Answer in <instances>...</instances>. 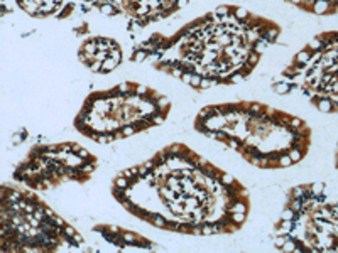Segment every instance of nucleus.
<instances>
[{
    "mask_svg": "<svg viewBox=\"0 0 338 253\" xmlns=\"http://www.w3.org/2000/svg\"><path fill=\"white\" fill-rule=\"evenodd\" d=\"M100 10H102V14H105V15H112L115 12V9L110 5V3H103V5L100 7Z\"/></svg>",
    "mask_w": 338,
    "mask_h": 253,
    "instance_id": "obj_9",
    "label": "nucleus"
},
{
    "mask_svg": "<svg viewBox=\"0 0 338 253\" xmlns=\"http://www.w3.org/2000/svg\"><path fill=\"white\" fill-rule=\"evenodd\" d=\"M220 182H222L223 186H230V184H235V179H233L232 174L222 172V174H220Z\"/></svg>",
    "mask_w": 338,
    "mask_h": 253,
    "instance_id": "obj_5",
    "label": "nucleus"
},
{
    "mask_svg": "<svg viewBox=\"0 0 338 253\" xmlns=\"http://www.w3.org/2000/svg\"><path fill=\"white\" fill-rule=\"evenodd\" d=\"M293 194H294V197H304V189L303 187H294V191H293Z\"/></svg>",
    "mask_w": 338,
    "mask_h": 253,
    "instance_id": "obj_14",
    "label": "nucleus"
},
{
    "mask_svg": "<svg viewBox=\"0 0 338 253\" xmlns=\"http://www.w3.org/2000/svg\"><path fill=\"white\" fill-rule=\"evenodd\" d=\"M245 15H247V12H245L244 9H237V17H239V19L245 17Z\"/></svg>",
    "mask_w": 338,
    "mask_h": 253,
    "instance_id": "obj_20",
    "label": "nucleus"
},
{
    "mask_svg": "<svg viewBox=\"0 0 338 253\" xmlns=\"http://www.w3.org/2000/svg\"><path fill=\"white\" fill-rule=\"evenodd\" d=\"M281 218H282V219H294V218H296V211H294L293 208H286V209L281 213Z\"/></svg>",
    "mask_w": 338,
    "mask_h": 253,
    "instance_id": "obj_7",
    "label": "nucleus"
},
{
    "mask_svg": "<svg viewBox=\"0 0 338 253\" xmlns=\"http://www.w3.org/2000/svg\"><path fill=\"white\" fill-rule=\"evenodd\" d=\"M78 155H80V157H81L83 160H88L90 157H91V155H90V152L86 150V148H83V147L80 148V152H78Z\"/></svg>",
    "mask_w": 338,
    "mask_h": 253,
    "instance_id": "obj_13",
    "label": "nucleus"
},
{
    "mask_svg": "<svg viewBox=\"0 0 338 253\" xmlns=\"http://www.w3.org/2000/svg\"><path fill=\"white\" fill-rule=\"evenodd\" d=\"M149 221H151L156 228H161V230H166V225H168V219L162 216V214H159V213H151Z\"/></svg>",
    "mask_w": 338,
    "mask_h": 253,
    "instance_id": "obj_1",
    "label": "nucleus"
},
{
    "mask_svg": "<svg viewBox=\"0 0 338 253\" xmlns=\"http://www.w3.org/2000/svg\"><path fill=\"white\" fill-rule=\"evenodd\" d=\"M320 108L328 111V110H330V101H321V103H320Z\"/></svg>",
    "mask_w": 338,
    "mask_h": 253,
    "instance_id": "obj_18",
    "label": "nucleus"
},
{
    "mask_svg": "<svg viewBox=\"0 0 338 253\" xmlns=\"http://www.w3.org/2000/svg\"><path fill=\"white\" fill-rule=\"evenodd\" d=\"M71 241H74L73 245H76V246H81V245L85 243V238H83L80 233H74V235L71 236Z\"/></svg>",
    "mask_w": 338,
    "mask_h": 253,
    "instance_id": "obj_10",
    "label": "nucleus"
},
{
    "mask_svg": "<svg viewBox=\"0 0 338 253\" xmlns=\"http://www.w3.org/2000/svg\"><path fill=\"white\" fill-rule=\"evenodd\" d=\"M53 221H54V225L59 226V228H64L66 225H68V223H66V219L63 218V216H54V218H53Z\"/></svg>",
    "mask_w": 338,
    "mask_h": 253,
    "instance_id": "obj_12",
    "label": "nucleus"
},
{
    "mask_svg": "<svg viewBox=\"0 0 338 253\" xmlns=\"http://www.w3.org/2000/svg\"><path fill=\"white\" fill-rule=\"evenodd\" d=\"M144 57H145V52H144V51H139V52H137V56L134 57V59H135V61H142Z\"/></svg>",
    "mask_w": 338,
    "mask_h": 253,
    "instance_id": "obj_17",
    "label": "nucleus"
},
{
    "mask_svg": "<svg viewBox=\"0 0 338 253\" xmlns=\"http://www.w3.org/2000/svg\"><path fill=\"white\" fill-rule=\"evenodd\" d=\"M289 157L293 162H299V160H301V152H299L298 148H293V150L289 152Z\"/></svg>",
    "mask_w": 338,
    "mask_h": 253,
    "instance_id": "obj_11",
    "label": "nucleus"
},
{
    "mask_svg": "<svg viewBox=\"0 0 338 253\" xmlns=\"http://www.w3.org/2000/svg\"><path fill=\"white\" fill-rule=\"evenodd\" d=\"M323 189H325V184H321V182H316V184L311 186V194H313V196H318V194L323 192Z\"/></svg>",
    "mask_w": 338,
    "mask_h": 253,
    "instance_id": "obj_8",
    "label": "nucleus"
},
{
    "mask_svg": "<svg viewBox=\"0 0 338 253\" xmlns=\"http://www.w3.org/2000/svg\"><path fill=\"white\" fill-rule=\"evenodd\" d=\"M20 142H22V137H19V135H15V137H14V144H15V145H19Z\"/></svg>",
    "mask_w": 338,
    "mask_h": 253,
    "instance_id": "obj_22",
    "label": "nucleus"
},
{
    "mask_svg": "<svg viewBox=\"0 0 338 253\" xmlns=\"http://www.w3.org/2000/svg\"><path fill=\"white\" fill-rule=\"evenodd\" d=\"M115 186H117V187H120V189H127V187H130V186H132V182H130L129 177H125V176L120 174V176L115 179Z\"/></svg>",
    "mask_w": 338,
    "mask_h": 253,
    "instance_id": "obj_3",
    "label": "nucleus"
},
{
    "mask_svg": "<svg viewBox=\"0 0 338 253\" xmlns=\"http://www.w3.org/2000/svg\"><path fill=\"white\" fill-rule=\"evenodd\" d=\"M245 219H247V213H232L230 214V221L233 223V225H237V226L244 225Z\"/></svg>",
    "mask_w": 338,
    "mask_h": 253,
    "instance_id": "obj_2",
    "label": "nucleus"
},
{
    "mask_svg": "<svg viewBox=\"0 0 338 253\" xmlns=\"http://www.w3.org/2000/svg\"><path fill=\"white\" fill-rule=\"evenodd\" d=\"M122 238L125 240L127 245H135V241H137V235L132 233V231H122Z\"/></svg>",
    "mask_w": 338,
    "mask_h": 253,
    "instance_id": "obj_4",
    "label": "nucleus"
},
{
    "mask_svg": "<svg viewBox=\"0 0 338 253\" xmlns=\"http://www.w3.org/2000/svg\"><path fill=\"white\" fill-rule=\"evenodd\" d=\"M227 12H228L227 7H218V9H216V14L218 15H227Z\"/></svg>",
    "mask_w": 338,
    "mask_h": 253,
    "instance_id": "obj_16",
    "label": "nucleus"
},
{
    "mask_svg": "<svg viewBox=\"0 0 338 253\" xmlns=\"http://www.w3.org/2000/svg\"><path fill=\"white\" fill-rule=\"evenodd\" d=\"M152 118H154V123H157V125H159V123H162V122H164V118H162L161 115H154Z\"/></svg>",
    "mask_w": 338,
    "mask_h": 253,
    "instance_id": "obj_19",
    "label": "nucleus"
},
{
    "mask_svg": "<svg viewBox=\"0 0 338 253\" xmlns=\"http://www.w3.org/2000/svg\"><path fill=\"white\" fill-rule=\"evenodd\" d=\"M168 103H169L168 98H161L159 100V106H168Z\"/></svg>",
    "mask_w": 338,
    "mask_h": 253,
    "instance_id": "obj_21",
    "label": "nucleus"
},
{
    "mask_svg": "<svg viewBox=\"0 0 338 253\" xmlns=\"http://www.w3.org/2000/svg\"><path fill=\"white\" fill-rule=\"evenodd\" d=\"M276 91H277V93H287V91H289V86L282 83V85H277L276 86Z\"/></svg>",
    "mask_w": 338,
    "mask_h": 253,
    "instance_id": "obj_15",
    "label": "nucleus"
},
{
    "mask_svg": "<svg viewBox=\"0 0 338 253\" xmlns=\"http://www.w3.org/2000/svg\"><path fill=\"white\" fill-rule=\"evenodd\" d=\"M277 162H279V167H289L291 164H294L293 160H291L289 155H279Z\"/></svg>",
    "mask_w": 338,
    "mask_h": 253,
    "instance_id": "obj_6",
    "label": "nucleus"
}]
</instances>
